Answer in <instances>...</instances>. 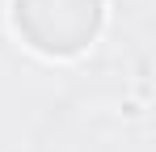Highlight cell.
I'll list each match as a JSON object with an SVG mask.
<instances>
[{"label": "cell", "instance_id": "cell-1", "mask_svg": "<svg viewBox=\"0 0 156 152\" xmlns=\"http://www.w3.org/2000/svg\"><path fill=\"white\" fill-rule=\"evenodd\" d=\"M101 0H17V30L42 55H76L97 38Z\"/></svg>", "mask_w": 156, "mask_h": 152}]
</instances>
